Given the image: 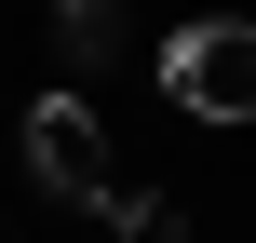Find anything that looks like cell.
Returning a JSON list of instances; mask_svg holds the SVG:
<instances>
[{
	"instance_id": "cell-1",
	"label": "cell",
	"mask_w": 256,
	"mask_h": 243,
	"mask_svg": "<svg viewBox=\"0 0 256 243\" xmlns=\"http://www.w3.org/2000/svg\"><path fill=\"white\" fill-rule=\"evenodd\" d=\"M162 95L189 122H256V27L243 14H189L162 41Z\"/></svg>"
},
{
	"instance_id": "cell-2",
	"label": "cell",
	"mask_w": 256,
	"mask_h": 243,
	"mask_svg": "<svg viewBox=\"0 0 256 243\" xmlns=\"http://www.w3.org/2000/svg\"><path fill=\"white\" fill-rule=\"evenodd\" d=\"M27 176H40L54 203H108V189H122V176H108V135H94L81 95H40V108H27Z\"/></svg>"
},
{
	"instance_id": "cell-3",
	"label": "cell",
	"mask_w": 256,
	"mask_h": 243,
	"mask_svg": "<svg viewBox=\"0 0 256 243\" xmlns=\"http://www.w3.org/2000/svg\"><path fill=\"white\" fill-rule=\"evenodd\" d=\"M94 216H122V230H135V243H189V216H176V203H148V189H108Z\"/></svg>"
},
{
	"instance_id": "cell-4",
	"label": "cell",
	"mask_w": 256,
	"mask_h": 243,
	"mask_svg": "<svg viewBox=\"0 0 256 243\" xmlns=\"http://www.w3.org/2000/svg\"><path fill=\"white\" fill-rule=\"evenodd\" d=\"M54 14H68V0H54Z\"/></svg>"
}]
</instances>
